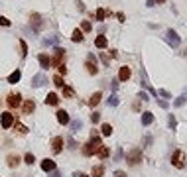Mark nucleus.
Returning <instances> with one entry per match:
<instances>
[{
    "instance_id": "f257e3e1",
    "label": "nucleus",
    "mask_w": 187,
    "mask_h": 177,
    "mask_svg": "<svg viewBox=\"0 0 187 177\" xmlns=\"http://www.w3.org/2000/svg\"><path fill=\"white\" fill-rule=\"evenodd\" d=\"M102 144H101V136H99V132H95L93 130V134H91V140L83 146V153L85 156H93V153H96V150H99Z\"/></svg>"
},
{
    "instance_id": "f03ea898",
    "label": "nucleus",
    "mask_w": 187,
    "mask_h": 177,
    "mask_svg": "<svg viewBox=\"0 0 187 177\" xmlns=\"http://www.w3.org/2000/svg\"><path fill=\"white\" fill-rule=\"evenodd\" d=\"M126 161H128L130 165H138L142 161V150L140 148H132V150L126 153Z\"/></svg>"
},
{
    "instance_id": "7ed1b4c3",
    "label": "nucleus",
    "mask_w": 187,
    "mask_h": 177,
    "mask_svg": "<svg viewBox=\"0 0 187 177\" xmlns=\"http://www.w3.org/2000/svg\"><path fill=\"white\" fill-rule=\"evenodd\" d=\"M171 165H175L177 169L185 167V153L181 150H175L173 153H171Z\"/></svg>"
},
{
    "instance_id": "20e7f679",
    "label": "nucleus",
    "mask_w": 187,
    "mask_h": 177,
    "mask_svg": "<svg viewBox=\"0 0 187 177\" xmlns=\"http://www.w3.org/2000/svg\"><path fill=\"white\" fill-rule=\"evenodd\" d=\"M85 67H87V73H89V75H96V73H99V67H96V57H95L93 53L87 55Z\"/></svg>"
},
{
    "instance_id": "39448f33",
    "label": "nucleus",
    "mask_w": 187,
    "mask_h": 177,
    "mask_svg": "<svg viewBox=\"0 0 187 177\" xmlns=\"http://www.w3.org/2000/svg\"><path fill=\"white\" fill-rule=\"evenodd\" d=\"M166 41L169 43L171 47H179V43H181V38H179V34L175 30H168L166 32Z\"/></svg>"
},
{
    "instance_id": "423d86ee",
    "label": "nucleus",
    "mask_w": 187,
    "mask_h": 177,
    "mask_svg": "<svg viewBox=\"0 0 187 177\" xmlns=\"http://www.w3.org/2000/svg\"><path fill=\"white\" fill-rule=\"evenodd\" d=\"M30 20H32V26H34V30H36V32H41V30L46 28V20H43V18H41L37 12H34L32 16H30Z\"/></svg>"
},
{
    "instance_id": "0eeeda50",
    "label": "nucleus",
    "mask_w": 187,
    "mask_h": 177,
    "mask_svg": "<svg viewBox=\"0 0 187 177\" xmlns=\"http://www.w3.org/2000/svg\"><path fill=\"white\" fill-rule=\"evenodd\" d=\"M0 124H2V128H6V130H8L10 126H14V114L2 112V114H0Z\"/></svg>"
},
{
    "instance_id": "6e6552de",
    "label": "nucleus",
    "mask_w": 187,
    "mask_h": 177,
    "mask_svg": "<svg viewBox=\"0 0 187 177\" xmlns=\"http://www.w3.org/2000/svg\"><path fill=\"white\" fill-rule=\"evenodd\" d=\"M6 105H8L10 108H18L22 105V97L18 93H12V94H8V99H6Z\"/></svg>"
},
{
    "instance_id": "1a4fd4ad",
    "label": "nucleus",
    "mask_w": 187,
    "mask_h": 177,
    "mask_svg": "<svg viewBox=\"0 0 187 177\" xmlns=\"http://www.w3.org/2000/svg\"><path fill=\"white\" fill-rule=\"evenodd\" d=\"M46 83H47V77L43 75V73H37V75L32 77V87H34V88H40V87H43Z\"/></svg>"
},
{
    "instance_id": "9d476101",
    "label": "nucleus",
    "mask_w": 187,
    "mask_h": 177,
    "mask_svg": "<svg viewBox=\"0 0 187 177\" xmlns=\"http://www.w3.org/2000/svg\"><path fill=\"white\" fill-rule=\"evenodd\" d=\"M61 150H63V138L55 136L53 140H51V152H53V153H61Z\"/></svg>"
},
{
    "instance_id": "9b49d317",
    "label": "nucleus",
    "mask_w": 187,
    "mask_h": 177,
    "mask_svg": "<svg viewBox=\"0 0 187 177\" xmlns=\"http://www.w3.org/2000/svg\"><path fill=\"white\" fill-rule=\"evenodd\" d=\"M53 51H55V55H53V59H51V65H55V67H59V65H61V59H63L65 49H63V47H55Z\"/></svg>"
},
{
    "instance_id": "f8f14e48",
    "label": "nucleus",
    "mask_w": 187,
    "mask_h": 177,
    "mask_svg": "<svg viewBox=\"0 0 187 177\" xmlns=\"http://www.w3.org/2000/svg\"><path fill=\"white\" fill-rule=\"evenodd\" d=\"M57 122L63 124V126L71 122V118H69V114H67V110H57Z\"/></svg>"
},
{
    "instance_id": "ddd939ff",
    "label": "nucleus",
    "mask_w": 187,
    "mask_h": 177,
    "mask_svg": "<svg viewBox=\"0 0 187 177\" xmlns=\"http://www.w3.org/2000/svg\"><path fill=\"white\" fill-rule=\"evenodd\" d=\"M130 77H132L130 67H120V71H118V81H128Z\"/></svg>"
},
{
    "instance_id": "4468645a",
    "label": "nucleus",
    "mask_w": 187,
    "mask_h": 177,
    "mask_svg": "<svg viewBox=\"0 0 187 177\" xmlns=\"http://www.w3.org/2000/svg\"><path fill=\"white\" fill-rule=\"evenodd\" d=\"M37 61H40L41 69H49V65H51V59H49L46 53H40V55H37Z\"/></svg>"
},
{
    "instance_id": "2eb2a0df",
    "label": "nucleus",
    "mask_w": 187,
    "mask_h": 177,
    "mask_svg": "<svg viewBox=\"0 0 187 177\" xmlns=\"http://www.w3.org/2000/svg\"><path fill=\"white\" fill-rule=\"evenodd\" d=\"M41 169H43V171H47V173H49V171H53V169H55V161L46 158V159L41 161Z\"/></svg>"
},
{
    "instance_id": "dca6fc26",
    "label": "nucleus",
    "mask_w": 187,
    "mask_h": 177,
    "mask_svg": "<svg viewBox=\"0 0 187 177\" xmlns=\"http://www.w3.org/2000/svg\"><path fill=\"white\" fill-rule=\"evenodd\" d=\"M34 110H36V102L34 100H26L24 106H22V112H24V114H32Z\"/></svg>"
},
{
    "instance_id": "f3484780",
    "label": "nucleus",
    "mask_w": 187,
    "mask_h": 177,
    "mask_svg": "<svg viewBox=\"0 0 187 177\" xmlns=\"http://www.w3.org/2000/svg\"><path fill=\"white\" fill-rule=\"evenodd\" d=\"M154 122V114L152 112H142V126H150V124Z\"/></svg>"
},
{
    "instance_id": "a211bd4d",
    "label": "nucleus",
    "mask_w": 187,
    "mask_h": 177,
    "mask_svg": "<svg viewBox=\"0 0 187 177\" xmlns=\"http://www.w3.org/2000/svg\"><path fill=\"white\" fill-rule=\"evenodd\" d=\"M57 102H59V97L55 93H47V97H46V105L49 106H57Z\"/></svg>"
},
{
    "instance_id": "6ab92c4d",
    "label": "nucleus",
    "mask_w": 187,
    "mask_h": 177,
    "mask_svg": "<svg viewBox=\"0 0 187 177\" xmlns=\"http://www.w3.org/2000/svg\"><path fill=\"white\" fill-rule=\"evenodd\" d=\"M95 46H96V47H99V49H104V47H107V46H108V40H107V38H104V35H99V38H96V40H95Z\"/></svg>"
},
{
    "instance_id": "aec40b11",
    "label": "nucleus",
    "mask_w": 187,
    "mask_h": 177,
    "mask_svg": "<svg viewBox=\"0 0 187 177\" xmlns=\"http://www.w3.org/2000/svg\"><path fill=\"white\" fill-rule=\"evenodd\" d=\"M185 102H187V91L181 94V97H177V99L173 100V108H179V106H183Z\"/></svg>"
},
{
    "instance_id": "412c9836",
    "label": "nucleus",
    "mask_w": 187,
    "mask_h": 177,
    "mask_svg": "<svg viewBox=\"0 0 187 177\" xmlns=\"http://www.w3.org/2000/svg\"><path fill=\"white\" fill-rule=\"evenodd\" d=\"M71 40L75 41V43H81L85 40V35H83V32L81 30H73V35H71Z\"/></svg>"
},
{
    "instance_id": "4be33fe9",
    "label": "nucleus",
    "mask_w": 187,
    "mask_h": 177,
    "mask_svg": "<svg viewBox=\"0 0 187 177\" xmlns=\"http://www.w3.org/2000/svg\"><path fill=\"white\" fill-rule=\"evenodd\" d=\"M96 156H99L101 159H107L108 156H110V152H108V148L107 146H101L99 150H96Z\"/></svg>"
},
{
    "instance_id": "5701e85b",
    "label": "nucleus",
    "mask_w": 187,
    "mask_h": 177,
    "mask_svg": "<svg viewBox=\"0 0 187 177\" xmlns=\"http://www.w3.org/2000/svg\"><path fill=\"white\" fill-rule=\"evenodd\" d=\"M20 77H22V71L20 69H16V71H14V73H10V77H8V83H18V81H20Z\"/></svg>"
},
{
    "instance_id": "b1692460",
    "label": "nucleus",
    "mask_w": 187,
    "mask_h": 177,
    "mask_svg": "<svg viewBox=\"0 0 187 177\" xmlns=\"http://www.w3.org/2000/svg\"><path fill=\"white\" fill-rule=\"evenodd\" d=\"M101 99H102V94H101L99 91H96V93L93 94V97L89 99V105H91V106H96V105H99V102H101Z\"/></svg>"
},
{
    "instance_id": "393cba45",
    "label": "nucleus",
    "mask_w": 187,
    "mask_h": 177,
    "mask_svg": "<svg viewBox=\"0 0 187 177\" xmlns=\"http://www.w3.org/2000/svg\"><path fill=\"white\" fill-rule=\"evenodd\" d=\"M102 175H104V167H102V165H96V167H93L91 177H102Z\"/></svg>"
},
{
    "instance_id": "a878e982",
    "label": "nucleus",
    "mask_w": 187,
    "mask_h": 177,
    "mask_svg": "<svg viewBox=\"0 0 187 177\" xmlns=\"http://www.w3.org/2000/svg\"><path fill=\"white\" fill-rule=\"evenodd\" d=\"M18 164H20V158L14 156V153H10V156H8V165L10 167H18Z\"/></svg>"
},
{
    "instance_id": "bb28decb",
    "label": "nucleus",
    "mask_w": 187,
    "mask_h": 177,
    "mask_svg": "<svg viewBox=\"0 0 187 177\" xmlns=\"http://www.w3.org/2000/svg\"><path fill=\"white\" fill-rule=\"evenodd\" d=\"M51 81H53V85H55L57 88H63V87H65L63 77H61V75H53V79H51Z\"/></svg>"
},
{
    "instance_id": "cd10ccee",
    "label": "nucleus",
    "mask_w": 187,
    "mask_h": 177,
    "mask_svg": "<svg viewBox=\"0 0 187 177\" xmlns=\"http://www.w3.org/2000/svg\"><path fill=\"white\" fill-rule=\"evenodd\" d=\"M69 126H71V132H79L81 128H83V122H81V120H73V122H69Z\"/></svg>"
},
{
    "instance_id": "c85d7f7f",
    "label": "nucleus",
    "mask_w": 187,
    "mask_h": 177,
    "mask_svg": "<svg viewBox=\"0 0 187 177\" xmlns=\"http://www.w3.org/2000/svg\"><path fill=\"white\" fill-rule=\"evenodd\" d=\"M59 41V35H51V38H46L43 40V46H55Z\"/></svg>"
},
{
    "instance_id": "c756f323",
    "label": "nucleus",
    "mask_w": 187,
    "mask_h": 177,
    "mask_svg": "<svg viewBox=\"0 0 187 177\" xmlns=\"http://www.w3.org/2000/svg\"><path fill=\"white\" fill-rule=\"evenodd\" d=\"M101 134L102 136H110L112 134V126H110V124H102V126H101Z\"/></svg>"
},
{
    "instance_id": "7c9ffc66",
    "label": "nucleus",
    "mask_w": 187,
    "mask_h": 177,
    "mask_svg": "<svg viewBox=\"0 0 187 177\" xmlns=\"http://www.w3.org/2000/svg\"><path fill=\"white\" fill-rule=\"evenodd\" d=\"M61 91H63V97H65V99H71V97H73V94H75L71 87H63V88H61Z\"/></svg>"
},
{
    "instance_id": "2f4dec72",
    "label": "nucleus",
    "mask_w": 187,
    "mask_h": 177,
    "mask_svg": "<svg viewBox=\"0 0 187 177\" xmlns=\"http://www.w3.org/2000/svg\"><path fill=\"white\" fill-rule=\"evenodd\" d=\"M104 18H107V10L99 8V10H96V22H102Z\"/></svg>"
},
{
    "instance_id": "473e14b6",
    "label": "nucleus",
    "mask_w": 187,
    "mask_h": 177,
    "mask_svg": "<svg viewBox=\"0 0 187 177\" xmlns=\"http://www.w3.org/2000/svg\"><path fill=\"white\" fill-rule=\"evenodd\" d=\"M107 102H108V106H118V102H120V100H118L116 94H110V99H108Z\"/></svg>"
},
{
    "instance_id": "72a5a7b5",
    "label": "nucleus",
    "mask_w": 187,
    "mask_h": 177,
    "mask_svg": "<svg viewBox=\"0 0 187 177\" xmlns=\"http://www.w3.org/2000/svg\"><path fill=\"white\" fill-rule=\"evenodd\" d=\"M20 49H22V51H20L22 57H26V55H28V46H26V41H24V40H20Z\"/></svg>"
},
{
    "instance_id": "f704fd0d",
    "label": "nucleus",
    "mask_w": 187,
    "mask_h": 177,
    "mask_svg": "<svg viewBox=\"0 0 187 177\" xmlns=\"http://www.w3.org/2000/svg\"><path fill=\"white\" fill-rule=\"evenodd\" d=\"M168 124H169V128H171V130H175V126H177V120H175V116H173V114H169V118H168Z\"/></svg>"
},
{
    "instance_id": "c9c22d12",
    "label": "nucleus",
    "mask_w": 187,
    "mask_h": 177,
    "mask_svg": "<svg viewBox=\"0 0 187 177\" xmlns=\"http://www.w3.org/2000/svg\"><path fill=\"white\" fill-rule=\"evenodd\" d=\"M158 97H163V99H171V94L166 91V88H158Z\"/></svg>"
},
{
    "instance_id": "e433bc0d",
    "label": "nucleus",
    "mask_w": 187,
    "mask_h": 177,
    "mask_svg": "<svg viewBox=\"0 0 187 177\" xmlns=\"http://www.w3.org/2000/svg\"><path fill=\"white\" fill-rule=\"evenodd\" d=\"M24 161H26V164H28V165H32V164H34V161H36V158H34V153H26V158H24Z\"/></svg>"
},
{
    "instance_id": "4c0bfd02",
    "label": "nucleus",
    "mask_w": 187,
    "mask_h": 177,
    "mask_svg": "<svg viewBox=\"0 0 187 177\" xmlns=\"http://www.w3.org/2000/svg\"><path fill=\"white\" fill-rule=\"evenodd\" d=\"M101 61H102V65H107V67H108V65H110V57L107 53H101Z\"/></svg>"
},
{
    "instance_id": "58836bf2",
    "label": "nucleus",
    "mask_w": 187,
    "mask_h": 177,
    "mask_svg": "<svg viewBox=\"0 0 187 177\" xmlns=\"http://www.w3.org/2000/svg\"><path fill=\"white\" fill-rule=\"evenodd\" d=\"M138 99H140V100H144V102H148V100H150L148 93H144V91H140V93H138Z\"/></svg>"
},
{
    "instance_id": "ea45409f",
    "label": "nucleus",
    "mask_w": 187,
    "mask_h": 177,
    "mask_svg": "<svg viewBox=\"0 0 187 177\" xmlns=\"http://www.w3.org/2000/svg\"><path fill=\"white\" fill-rule=\"evenodd\" d=\"M81 28H83V32H91V28H93V26H91V22H87V20H85L83 24H81Z\"/></svg>"
},
{
    "instance_id": "a19ab883",
    "label": "nucleus",
    "mask_w": 187,
    "mask_h": 177,
    "mask_svg": "<svg viewBox=\"0 0 187 177\" xmlns=\"http://www.w3.org/2000/svg\"><path fill=\"white\" fill-rule=\"evenodd\" d=\"M14 126H16V130L22 132V134H26V132H28V128L24 126V124H16V122H14Z\"/></svg>"
},
{
    "instance_id": "79ce46f5",
    "label": "nucleus",
    "mask_w": 187,
    "mask_h": 177,
    "mask_svg": "<svg viewBox=\"0 0 187 177\" xmlns=\"http://www.w3.org/2000/svg\"><path fill=\"white\" fill-rule=\"evenodd\" d=\"M122 158H124V152H122V148H118V150H116V156H114V159H116V161H120Z\"/></svg>"
},
{
    "instance_id": "37998d69",
    "label": "nucleus",
    "mask_w": 187,
    "mask_h": 177,
    "mask_svg": "<svg viewBox=\"0 0 187 177\" xmlns=\"http://www.w3.org/2000/svg\"><path fill=\"white\" fill-rule=\"evenodd\" d=\"M99 120H101V114H99V112H93V114H91V122H93V124H96Z\"/></svg>"
},
{
    "instance_id": "c03bdc74",
    "label": "nucleus",
    "mask_w": 187,
    "mask_h": 177,
    "mask_svg": "<svg viewBox=\"0 0 187 177\" xmlns=\"http://www.w3.org/2000/svg\"><path fill=\"white\" fill-rule=\"evenodd\" d=\"M67 144H69V150H75V148H77V142H75L73 138H67Z\"/></svg>"
},
{
    "instance_id": "a18cd8bd",
    "label": "nucleus",
    "mask_w": 187,
    "mask_h": 177,
    "mask_svg": "<svg viewBox=\"0 0 187 177\" xmlns=\"http://www.w3.org/2000/svg\"><path fill=\"white\" fill-rule=\"evenodd\" d=\"M0 26H10V20L4 18V16H0Z\"/></svg>"
},
{
    "instance_id": "49530a36",
    "label": "nucleus",
    "mask_w": 187,
    "mask_h": 177,
    "mask_svg": "<svg viewBox=\"0 0 187 177\" xmlns=\"http://www.w3.org/2000/svg\"><path fill=\"white\" fill-rule=\"evenodd\" d=\"M47 177H61V173H59L57 169H53V171H49V173H47Z\"/></svg>"
},
{
    "instance_id": "de8ad7c7",
    "label": "nucleus",
    "mask_w": 187,
    "mask_h": 177,
    "mask_svg": "<svg viewBox=\"0 0 187 177\" xmlns=\"http://www.w3.org/2000/svg\"><path fill=\"white\" fill-rule=\"evenodd\" d=\"M110 87H112V91H116V88H118V79H112L110 81Z\"/></svg>"
},
{
    "instance_id": "09e8293b",
    "label": "nucleus",
    "mask_w": 187,
    "mask_h": 177,
    "mask_svg": "<svg viewBox=\"0 0 187 177\" xmlns=\"http://www.w3.org/2000/svg\"><path fill=\"white\" fill-rule=\"evenodd\" d=\"M57 69H59V75H65V73H67V67H65V65H63V63H61V65H59V67H57Z\"/></svg>"
},
{
    "instance_id": "8fccbe9b",
    "label": "nucleus",
    "mask_w": 187,
    "mask_h": 177,
    "mask_svg": "<svg viewBox=\"0 0 187 177\" xmlns=\"http://www.w3.org/2000/svg\"><path fill=\"white\" fill-rule=\"evenodd\" d=\"M156 100H158V105H160L162 108H168V106H169L168 102H166V100H162V99H156Z\"/></svg>"
},
{
    "instance_id": "3c124183",
    "label": "nucleus",
    "mask_w": 187,
    "mask_h": 177,
    "mask_svg": "<svg viewBox=\"0 0 187 177\" xmlns=\"http://www.w3.org/2000/svg\"><path fill=\"white\" fill-rule=\"evenodd\" d=\"M116 18H118V20H120V22H124V20H126V16H124V14H122V12H118V14H116Z\"/></svg>"
},
{
    "instance_id": "603ef678",
    "label": "nucleus",
    "mask_w": 187,
    "mask_h": 177,
    "mask_svg": "<svg viewBox=\"0 0 187 177\" xmlns=\"http://www.w3.org/2000/svg\"><path fill=\"white\" fill-rule=\"evenodd\" d=\"M144 144H146V148L152 144V136H146V140H144Z\"/></svg>"
},
{
    "instance_id": "864d4df0",
    "label": "nucleus",
    "mask_w": 187,
    "mask_h": 177,
    "mask_svg": "<svg viewBox=\"0 0 187 177\" xmlns=\"http://www.w3.org/2000/svg\"><path fill=\"white\" fill-rule=\"evenodd\" d=\"M154 4H156V0H146V6H148V8H152Z\"/></svg>"
},
{
    "instance_id": "5fc2aeb1",
    "label": "nucleus",
    "mask_w": 187,
    "mask_h": 177,
    "mask_svg": "<svg viewBox=\"0 0 187 177\" xmlns=\"http://www.w3.org/2000/svg\"><path fill=\"white\" fill-rule=\"evenodd\" d=\"M77 8H79L81 12H83V10H85V4H83V2H79V0H77Z\"/></svg>"
},
{
    "instance_id": "6e6d98bb",
    "label": "nucleus",
    "mask_w": 187,
    "mask_h": 177,
    "mask_svg": "<svg viewBox=\"0 0 187 177\" xmlns=\"http://www.w3.org/2000/svg\"><path fill=\"white\" fill-rule=\"evenodd\" d=\"M114 177H126L124 171H114Z\"/></svg>"
},
{
    "instance_id": "4d7b16f0",
    "label": "nucleus",
    "mask_w": 187,
    "mask_h": 177,
    "mask_svg": "<svg viewBox=\"0 0 187 177\" xmlns=\"http://www.w3.org/2000/svg\"><path fill=\"white\" fill-rule=\"evenodd\" d=\"M73 177H87V175H85V173H81V171H75V173H73Z\"/></svg>"
},
{
    "instance_id": "13d9d810",
    "label": "nucleus",
    "mask_w": 187,
    "mask_h": 177,
    "mask_svg": "<svg viewBox=\"0 0 187 177\" xmlns=\"http://www.w3.org/2000/svg\"><path fill=\"white\" fill-rule=\"evenodd\" d=\"M163 2H166V0H158V4H163Z\"/></svg>"
}]
</instances>
